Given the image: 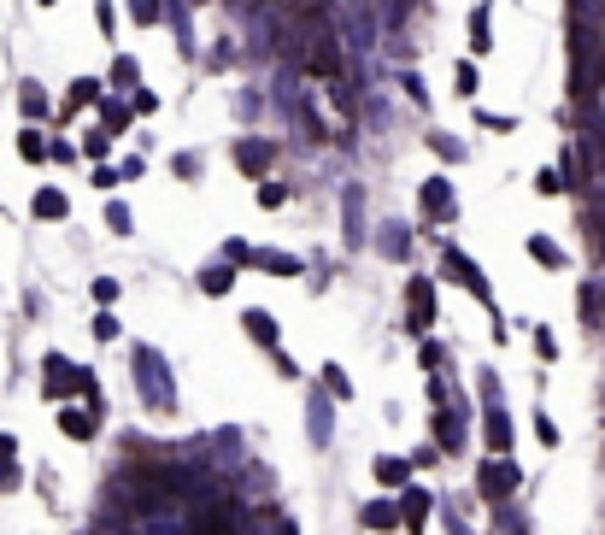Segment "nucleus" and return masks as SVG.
<instances>
[{
  "instance_id": "f257e3e1",
  "label": "nucleus",
  "mask_w": 605,
  "mask_h": 535,
  "mask_svg": "<svg viewBox=\"0 0 605 535\" xmlns=\"http://www.w3.org/2000/svg\"><path fill=\"white\" fill-rule=\"evenodd\" d=\"M129 377H136V395H141L147 412H177V377H170L159 347L136 341V347H129Z\"/></svg>"
},
{
  "instance_id": "f03ea898",
  "label": "nucleus",
  "mask_w": 605,
  "mask_h": 535,
  "mask_svg": "<svg viewBox=\"0 0 605 535\" xmlns=\"http://www.w3.org/2000/svg\"><path fill=\"white\" fill-rule=\"evenodd\" d=\"M42 395L47 400H65V395H100V382L88 365H77V359H65V353H47L42 359Z\"/></svg>"
},
{
  "instance_id": "7ed1b4c3",
  "label": "nucleus",
  "mask_w": 605,
  "mask_h": 535,
  "mask_svg": "<svg viewBox=\"0 0 605 535\" xmlns=\"http://www.w3.org/2000/svg\"><path fill=\"white\" fill-rule=\"evenodd\" d=\"M441 318V300H435V282L423 277V271H411L406 277V330L411 336H429Z\"/></svg>"
},
{
  "instance_id": "20e7f679",
  "label": "nucleus",
  "mask_w": 605,
  "mask_h": 535,
  "mask_svg": "<svg viewBox=\"0 0 605 535\" xmlns=\"http://www.w3.org/2000/svg\"><path fill=\"white\" fill-rule=\"evenodd\" d=\"M523 489V471L511 465L506 453H493V459H482L477 465V494L488 500V506H500V500H511V494Z\"/></svg>"
},
{
  "instance_id": "39448f33",
  "label": "nucleus",
  "mask_w": 605,
  "mask_h": 535,
  "mask_svg": "<svg viewBox=\"0 0 605 535\" xmlns=\"http://www.w3.org/2000/svg\"><path fill=\"white\" fill-rule=\"evenodd\" d=\"M441 265H447V277L459 282L465 295H477L482 306L493 312V288H488V277H482V265H477V259L465 254V247H452V241H447V247H441Z\"/></svg>"
},
{
  "instance_id": "423d86ee",
  "label": "nucleus",
  "mask_w": 605,
  "mask_h": 535,
  "mask_svg": "<svg viewBox=\"0 0 605 535\" xmlns=\"http://www.w3.org/2000/svg\"><path fill=\"white\" fill-rule=\"evenodd\" d=\"M229 154H236V171H241V177H253V183H259V177H270V165H277V141H270V136H253V130H241Z\"/></svg>"
},
{
  "instance_id": "0eeeda50",
  "label": "nucleus",
  "mask_w": 605,
  "mask_h": 535,
  "mask_svg": "<svg viewBox=\"0 0 605 535\" xmlns=\"http://www.w3.org/2000/svg\"><path fill=\"white\" fill-rule=\"evenodd\" d=\"M429 430H435V447L441 453H459V447H465V406L441 395L435 412H429Z\"/></svg>"
},
{
  "instance_id": "6e6552de",
  "label": "nucleus",
  "mask_w": 605,
  "mask_h": 535,
  "mask_svg": "<svg viewBox=\"0 0 605 535\" xmlns=\"http://www.w3.org/2000/svg\"><path fill=\"white\" fill-rule=\"evenodd\" d=\"M418 206H423V218H429V224H452V218H459V200H452V183H447V177H429V183L418 188Z\"/></svg>"
},
{
  "instance_id": "1a4fd4ad",
  "label": "nucleus",
  "mask_w": 605,
  "mask_h": 535,
  "mask_svg": "<svg viewBox=\"0 0 605 535\" xmlns=\"http://www.w3.org/2000/svg\"><path fill=\"white\" fill-rule=\"evenodd\" d=\"M441 500L429 489H423V482H406V489H400V523H406L411 535H423V523H429V512H435Z\"/></svg>"
},
{
  "instance_id": "9d476101",
  "label": "nucleus",
  "mask_w": 605,
  "mask_h": 535,
  "mask_svg": "<svg viewBox=\"0 0 605 535\" xmlns=\"http://www.w3.org/2000/svg\"><path fill=\"white\" fill-rule=\"evenodd\" d=\"M241 336H247V341H259V347H270V353H277V347H282L277 312H265V306H247V312H241Z\"/></svg>"
},
{
  "instance_id": "9b49d317",
  "label": "nucleus",
  "mask_w": 605,
  "mask_h": 535,
  "mask_svg": "<svg viewBox=\"0 0 605 535\" xmlns=\"http://www.w3.org/2000/svg\"><path fill=\"white\" fill-rule=\"evenodd\" d=\"M54 423L65 430L70 441H95V436H100V423H106V418H100L95 406H65V412H54Z\"/></svg>"
},
{
  "instance_id": "f8f14e48",
  "label": "nucleus",
  "mask_w": 605,
  "mask_h": 535,
  "mask_svg": "<svg viewBox=\"0 0 605 535\" xmlns=\"http://www.w3.org/2000/svg\"><path fill=\"white\" fill-rule=\"evenodd\" d=\"M370 477H377V489H406L411 482V453H377V459H370Z\"/></svg>"
},
{
  "instance_id": "ddd939ff",
  "label": "nucleus",
  "mask_w": 605,
  "mask_h": 535,
  "mask_svg": "<svg viewBox=\"0 0 605 535\" xmlns=\"http://www.w3.org/2000/svg\"><path fill=\"white\" fill-rule=\"evenodd\" d=\"M29 212H36V224H70V200H65V188H54V183L36 188Z\"/></svg>"
},
{
  "instance_id": "4468645a",
  "label": "nucleus",
  "mask_w": 605,
  "mask_h": 535,
  "mask_svg": "<svg viewBox=\"0 0 605 535\" xmlns=\"http://www.w3.org/2000/svg\"><path fill=\"white\" fill-rule=\"evenodd\" d=\"M195 288H200V295H211V300H224L229 288H236V265H229V259H211V265H200V271H195Z\"/></svg>"
},
{
  "instance_id": "2eb2a0df",
  "label": "nucleus",
  "mask_w": 605,
  "mask_h": 535,
  "mask_svg": "<svg viewBox=\"0 0 605 535\" xmlns=\"http://www.w3.org/2000/svg\"><path fill=\"white\" fill-rule=\"evenodd\" d=\"M359 523H365L370 535L400 530V500H365V506H359Z\"/></svg>"
},
{
  "instance_id": "dca6fc26",
  "label": "nucleus",
  "mask_w": 605,
  "mask_h": 535,
  "mask_svg": "<svg viewBox=\"0 0 605 535\" xmlns=\"http://www.w3.org/2000/svg\"><path fill=\"white\" fill-rule=\"evenodd\" d=\"M18 159H24V165H47V159H54V136L36 130V124H24L18 130Z\"/></svg>"
},
{
  "instance_id": "f3484780",
  "label": "nucleus",
  "mask_w": 605,
  "mask_h": 535,
  "mask_svg": "<svg viewBox=\"0 0 605 535\" xmlns=\"http://www.w3.org/2000/svg\"><path fill=\"white\" fill-rule=\"evenodd\" d=\"M329 400H336V395L324 389V395H318V400L306 406V430H311V447H318V453H324L329 441H336V430H329Z\"/></svg>"
},
{
  "instance_id": "a211bd4d",
  "label": "nucleus",
  "mask_w": 605,
  "mask_h": 535,
  "mask_svg": "<svg viewBox=\"0 0 605 535\" xmlns=\"http://www.w3.org/2000/svg\"><path fill=\"white\" fill-rule=\"evenodd\" d=\"M482 430H488V447H493V453H511V418H506V406H500V400H488V406H482Z\"/></svg>"
},
{
  "instance_id": "6ab92c4d",
  "label": "nucleus",
  "mask_w": 605,
  "mask_h": 535,
  "mask_svg": "<svg viewBox=\"0 0 605 535\" xmlns=\"http://www.w3.org/2000/svg\"><path fill=\"white\" fill-rule=\"evenodd\" d=\"M465 29H470V54H488V47H493V6H488V0H482V6H470V18H465Z\"/></svg>"
},
{
  "instance_id": "aec40b11",
  "label": "nucleus",
  "mask_w": 605,
  "mask_h": 535,
  "mask_svg": "<svg viewBox=\"0 0 605 535\" xmlns=\"http://www.w3.org/2000/svg\"><path fill=\"white\" fill-rule=\"evenodd\" d=\"M106 100V88H100V77H70V95H65V118H77L83 106H100Z\"/></svg>"
},
{
  "instance_id": "412c9836",
  "label": "nucleus",
  "mask_w": 605,
  "mask_h": 535,
  "mask_svg": "<svg viewBox=\"0 0 605 535\" xmlns=\"http://www.w3.org/2000/svg\"><path fill=\"white\" fill-rule=\"evenodd\" d=\"M95 113H100L95 124L106 130V136H129V124H136V106H124V100H100Z\"/></svg>"
},
{
  "instance_id": "4be33fe9",
  "label": "nucleus",
  "mask_w": 605,
  "mask_h": 535,
  "mask_svg": "<svg viewBox=\"0 0 605 535\" xmlns=\"http://www.w3.org/2000/svg\"><path fill=\"white\" fill-rule=\"evenodd\" d=\"M18 113H24V124H42V118H47V88L36 83V77L18 83Z\"/></svg>"
},
{
  "instance_id": "5701e85b",
  "label": "nucleus",
  "mask_w": 605,
  "mask_h": 535,
  "mask_svg": "<svg viewBox=\"0 0 605 535\" xmlns=\"http://www.w3.org/2000/svg\"><path fill=\"white\" fill-rule=\"evenodd\" d=\"M253 265L265 271V277H300V259H294V254H282V247H259Z\"/></svg>"
},
{
  "instance_id": "b1692460",
  "label": "nucleus",
  "mask_w": 605,
  "mask_h": 535,
  "mask_svg": "<svg viewBox=\"0 0 605 535\" xmlns=\"http://www.w3.org/2000/svg\"><path fill=\"white\" fill-rule=\"evenodd\" d=\"M18 482H24V471H18V441L0 436V494H12Z\"/></svg>"
},
{
  "instance_id": "393cba45",
  "label": "nucleus",
  "mask_w": 605,
  "mask_h": 535,
  "mask_svg": "<svg viewBox=\"0 0 605 535\" xmlns=\"http://www.w3.org/2000/svg\"><path fill=\"white\" fill-rule=\"evenodd\" d=\"M488 512H493V530L500 535H529V518H523L511 500H500V506H488Z\"/></svg>"
},
{
  "instance_id": "a878e982",
  "label": "nucleus",
  "mask_w": 605,
  "mask_h": 535,
  "mask_svg": "<svg viewBox=\"0 0 605 535\" xmlns=\"http://www.w3.org/2000/svg\"><path fill=\"white\" fill-rule=\"evenodd\" d=\"M170 177H177V183H200V177H206V159L183 147V154H170Z\"/></svg>"
},
{
  "instance_id": "bb28decb",
  "label": "nucleus",
  "mask_w": 605,
  "mask_h": 535,
  "mask_svg": "<svg viewBox=\"0 0 605 535\" xmlns=\"http://www.w3.org/2000/svg\"><path fill=\"white\" fill-rule=\"evenodd\" d=\"M452 88H459L465 100H477V88H482V65L477 59H459V65H452Z\"/></svg>"
},
{
  "instance_id": "cd10ccee",
  "label": "nucleus",
  "mask_w": 605,
  "mask_h": 535,
  "mask_svg": "<svg viewBox=\"0 0 605 535\" xmlns=\"http://www.w3.org/2000/svg\"><path fill=\"white\" fill-rule=\"evenodd\" d=\"M377 247H382L388 259H406V254H411V236H406L400 224H382V230H377Z\"/></svg>"
},
{
  "instance_id": "c85d7f7f",
  "label": "nucleus",
  "mask_w": 605,
  "mask_h": 535,
  "mask_svg": "<svg viewBox=\"0 0 605 535\" xmlns=\"http://www.w3.org/2000/svg\"><path fill=\"white\" fill-rule=\"evenodd\" d=\"M423 141H429V154H441L447 165H459V159H465V141H459V136H447V130H429Z\"/></svg>"
},
{
  "instance_id": "c756f323",
  "label": "nucleus",
  "mask_w": 605,
  "mask_h": 535,
  "mask_svg": "<svg viewBox=\"0 0 605 535\" xmlns=\"http://www.w3.org/2000/svg\"><path fill=\"white\" fill-rule=\"evenodd\" d=\"M441 365H447V347H441L435 336H423V341H418V371H423V377H435Z\"/></svg>"
},
{
  "instance_id": "7c9ffc66",
  "label": "nucleus",
  "mask_w": 605,
  "mask_h": 535,
  "mask_svg": "<svg viewBox=\"0 0 605 535\" xmlns=\"http://www.w3.org/2000/svg\"><path fill=\"white\" fill-rule=\"evenodd\" d=\"M112 88H124V95H129V88H141V65H136L129 54L112 59Z\"/></svg>"
},
{
  "instance_id": "2f4dec72",
  "label": "nucleus",
  "mask_w": 605,
  "mask_h": 535,
  "mask_svg": "<svg viewBox=\"0 0 605 535\" xmlns=\"http://www.w3.org/2000/svg\"><path fill=\"white\" fill-rule=\"evenodd\" d=\"M106 230H112L118 241H124V236H136V218H129V206H124V200H106Z\"/></svg>"
},
{
  "instance_id": "473e14b6",
  "label": "nucleus",
  "mask_w": 605,
  "mask_h": 535,
  "mask_svg": "<svg viewBox=\"0 0 605 535\" xmlns=\"http://www.w3.org/2000/svg\"><path fill=\"white\" fill-rule=\"evenodd\" d=\"M259 206H265V212L288 206V183H282V177H259Z\"/></svg>"
},
{
  "instance_id": "72a5a7b5",
  "label": "nucleus",
  "mask_w": 605,
  "mask_h": 535,
  "mask_svg": "<svg viewBox=\"0 0 605 535\" xmlns=\"http://www.w3.org/2000/svg\"><path fill=\"white\" fill-rule=\"evenodd\" d=\"M529 254H535L547 271H564V265H570V259H564V247H552L547 236H529Z\"/></svg>"
},
{
  "instance_id": "f704fd0d",
  "label": "nucleus",
  "mask_w": 605,
  "mask_h": 535,
  "mask_svg": "<svg viewBox=\"0 0 605 535\" xmlns=\"http://www.w3.org/2000/svg\"><path fill=\"white\" fill-rule=\"evenodd\" d=\"M118 183H124V171H118V165H106V159H100V165L88 171V188H95V195H112Z\"/></svg>"
},
{
  "instance_id": "c9c22d12",
  "label": "nucleus",
  "mask_w": 605,
  "mask_h": 535,
  "mask_svg": "<svg viewBox=\"0 0 605 535\" xmlns=\"http://www.w3.org/2000/svg\"><path fill=\"white\" fill-rule=\"evenodd\" d=\"M88 336H95V341H118V336H124L118 312H95V318H88Z\"/></svg>"
},
{
  "instance_id": "e433bc0d",
  "label": "nucleus",
  "mask_w": 605,
  "mask_h": 535,
  "mask_svg": "<svg viewBox=\"0 0 605 535\" xmlns=\"http://www.w3.org/2000/svg\"><path fill=\"white\" fill-rule=\"evenodd\" d=\"M112 141H118V136H106V130L95 124V130H83V154H88V159H95V165H100V159L112 154Z\"/></svg>"
},
{
  "instance_id": "4c0bfd02",
  "label": "nucleus",
  "mask_w": 605,
  "mask_h": 535,
  "mask_svg": "<svg viewBox=\"0 0 605 535\" xmlns=\"http://www.w3.org/2000/svg\"><path fill=\"white\" fill-rule=\"evenodd\" d=\"M324 389H329L336 400H352V377H347L341 365H324Z\"/></svg>"
},
{
  "instance_id": "58836bf2",
  "label": "nucleus",
  "mask_w": 605,
  "mask_h": 535,
  "mask_svg": "<svg viewBox=\"0 0 605 535\" xmlns=\"http://www.w3.org/2000/svg\"><path fill=\"white\" fill-rule=\"evenodd\" d=\"M129 18L136 24H159L165 18V0H129Z\"/></svg>"
},
{
  "instance_id": "ea45409f",
  "label": "nucleus",
  "mask_w": 605,
  "mask_h": 535,
  "mask_svg": "<svg viewBox=\"0 0 605 535\" xmlns=\"http://www.w3.org/2000/svg\"><path fill=\"white\" fill-rule=\"evenodd\" d=\"M95 24H100V36H106V42L118 36V6H112V0H95Z\"/></svg>"
},
{
  "instance_id": "a19ab883",
  "label": "nucleus",
  "mask_w": 605,
  "mask_h": 535,
  "mask_svg": "<svg viewBox=\"0 0 605 535\" xmlns=\"http://www.w3.org/2000/svg\"><path fill=\"white\" fill-rule=\"evenodd\" d=\"M400 88H406V100H411V106H429V88H423V77H418V71H400Z\"/></svg>"
},
{
  "instance_id": "79ce46f5",
  "label": "nucleus",
  "mask_w": 605,
  "mask_h": 535,
  "mask_svg": "<svg viewBox=\"0 0 605 535\" xmlns=\"http://www.w3.org/2000/svg\"><path fill=\"white\" fill-rule=\"evenodd\" d=\"M253 254H259V247H247L241 236H229V241H224V259H229V265H253Z\"/></svg>"
},
{
  "instance_id": "37998d69",
  "label": "nucleus",
  "mask_w": 605,
  "mask_h": 535,
  "mask_svg": "<svg viewBox=\"0 0 605 535\" xmlns=\"http://www.w3.org/2000/svg\"><path fill=\"white\" fill-rule=\"evenodd\" d=\"M88 295H95V306H112V300H118V277H95V282H88Z\"/></svg>"
},
{
  "instance_id": "c03bdc74",
  "label": "nucleus",
  "mask_w": 605,
  "mask_h": 535,
  "mask_svg": "<svg viewBox=\"0 0 605 535\" xmlns=\"http://www.w3.org/2000/svg\"><path fill=\"white\" fill-rule=\"evenodd\" d=\"M129 106L153 118V113H159V95H153V88H129Z\"/></svg>"
},
{
  "instance_id": "a18cd8bd",
  "label": "nucleus",
  "mask_w": 605,
  "mask_h": 535,
  "mask_svg": "<svg viewBox=\"0 0 605 535\" xmlns=\"http://www.w3.org/2000/svg\"><path fill=\"white\" fill-rule=\"evenodd\" d=\"M535 188H541V195H564L570 183H564V171H541V177H535Z\"/></svg>"
},
{
  "instance_id": "49530a36",
  "label": "nucleus",
  "mask_w": 605,
  "mask_h": 535,
  "mask_svg": "<svg viewBox=\"0 0 605 535\" xmlns=\"http://www.w3.org/2000/svg\"><path fill=\"white\" fill-rule=\"evenodd\" d=\"M477 124H482V130H500V136H506V130H518V118H506V113H477Z\"/></svg>"
},
{
  "instance_id": "de8ad7c7",
  "label": "nucleus",
  "mask_w": 605,
  "mask_h": 535,
  "mask_svg": "<svg viewBox=\"0 0 605 535\" xmlns=\"http://www.w3.org/2000/svg\"><path fill=\"white\" fill-rule=\"evenodd\" d=\"M535 436H541V441H547V447H559V423H552V418H547V412H535Z\"/></svg>"
},
{
  "instance_id": "09e8293b",
  "label": "nucleus",
  "mask_w": 605,
  "mask_h": 535,
  "mask_svg": "<svg viewBox=\"0 0 605 535\" xmlns=\"http://www.w3.org/2000/svg\"><path fill=\"white\" fill-rule=\"evenodd\" d=\"M270 359H277V377H288V382H294V377H300V365H294V359H288V353H282V347H277V353H270Z\"/></svg>"
},
{
  "instance_id": "8fccbe9b",
  "label": "nucleus",
  "mask_w": 605,
  "mask_h": 535,
  "mask_svg": "<svg viewBox=\"0 0 605 535\" xmlns=\"http://www.w3.org/2000/svg\"><path fill=\"white\" fill-rule=\"evenodd\" d=\"M118 171H124V183H136L141 171H147V159H141V154H129V159H124V165H118Z\"/></svg>"
},
{
  "instance_id": "3c124183",
  "label": "nucleus",
  "mask_w": 605,
  "mask_h": 535,
  "mask_svg": "<svg viewBox=\"0 0 605 535\" xmlns=\"http://www.w3.org/2000/svg\"><path fill=\"white\" fill-rule=\"evenodd\" d=\"M36 6H59V0H36Z\"/></svg>"
},
{
  "instance_id": "603ef678",
  "label": "nucleus",
  "mask_w": 605,
  "mask_h": 535,
  "mask_svg": "<svg viewBox=\"0 0 605 535\" xmlns=\"http://www.w3.org/2000/svg\"><path fill=\"white\" fill-rule=\"evenodd\" d=\"M195 6H206V0H195Z\"/></svg>"
}]
</instances>
